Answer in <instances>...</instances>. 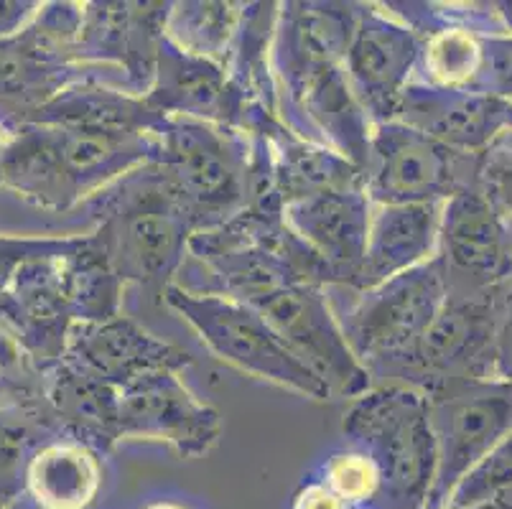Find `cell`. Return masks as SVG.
<instances>
[{
    "label": "cell",
    "instance_id": "cell-29",
    "mask_svg": "<svg viewBox=\"0 0 512 509\" xmlns=\"http://www.w3.org/2000/svg\"><path fill=\"white\" fill-rule=\"evenodd\" d=\"M64 273L77 324H100L123 314L125 283L92 232L82 235L79 245L69 252Z\"/></svg>",
    "mask_w": 512,
    "mask_h": 509
},
{
    "label": "cell",
    "instance_id": "cell-37",
    "mask_svg": "<svg viewBox=\"0 0 512 509\" xmlns=\"http://www.w3.org/2000/svg\"><path fill=\"white\" fill-rule=\"evenodd\" d=\"M352 504L344 502L342 497L332 492L327 484L316 479V482H309L299 494H296V502H293V509H349Z\"/></svg>",
    "mask_w": 512,
    "mask_h": 509
},
{
    "label": "cell",
    "instance_id": "cell-30",
    "mask_svg": "<svg viewBox=\"0 0 512 509\" xmlns=\"http://www.w3.org/2000/svg\"><path fill=\"white\" fill-rule=\"evenodd\" d=\"M0 413L39 415L57 433L46 400V370L6 324H0Z\"/></svg>",
    "mask_w": 512,
    "mask_h": 509
},
{
    "label": "cell",
    "instance_id": "cell-7",
    "mask_svg": "<svg viewBox=\"0 0 512 509\" xmlns=\"http://www.w3.org/2000/svg\"><path fill=\"white\" fill-rule=\"evenodd\" d=\"M161 301L197 331L209 352L220 362L250 377L291 390L301 398L321 403L332 400V392L314 372L286 347L268 321L245 303L217 291L171 283Z\"/></svg>",
    "mask_w": 512,
    "mask_h": 509
},
{
    "label": "cell",
    "instance_id": "cell-21",
    "mask_svg": "<svg viewBox=\"0 0 512 509\" xmlns=\"http://www.w3.org/2000/svg\"><path fill=\"white\" fill-rule=\"evenodd\" d=\"M143 100L161 118L204 120L240 133L250 107H255L237 97L220 64L184 54L166 36L158 49L153 82Z\"/></svg>",
    "mask_w": 512,
    "mask_h": 509
},
{
    "label": "cell",
    "instance_id": "cell-24",
    "mask_svg": "<svg viewBox=\"0 0 512 509\" xmlns=\"http://www.w3.org/2000/svg\"><path fill=\"white\" fill-rule=\"evenodd\" d=\"M100 487V451L74 438L41 441L23 471V492L39 509H87Z\"/></svg>",
    "mask_w": 512,
    "mask_h": 509
},
{
    "label": "cell",
    "instance_id": "cell-19",
    "mask_svg": "<svg viewBox=\"0 0 512 509\" xmlns=\"http://www.w3.org/2000/svg\"><path fill=\"white\" fill-rule=\"evenodd\" d=\"M59 362L120 390L151 372L186 370L192 357L120 314L100 324H74Z\"/></svg>",
    "mask_w": 512,
    "mask_h": 509
},
{
    "label": "cell",
    "instance_id": "cell-8",
    "mask_svg": "<svg viewBox=\"0 0 512 509\" xmlns=\"http://www.w3.org/2000/svg\"><path fill=\"white\" fill-rule=\"evenodd\" d=\"M82 3H41L18 34L0 41V138L8 140L39 118L64 90L92 74L74 59Z\"/></svg>",
    "mask_w": 512,
    "mask_h": 509
},
{
    "label": "cell",
    "instance_id": "cell-3",
    "mask_svg": "<svg viewBox=\"0 0 512 509\" xmlns=\"http://www.w3.org/2000/svg\"><path fill=\"white\" fill-rule=\"evenodd\" d=\"M82 207L97 222L107 260L125 286L161 298L189 255L194 224L179 191L158 163H143L97 191Z\"/></svg>",
    "mask_w": 512,
    "mask_h": 509
},
{
    "label": "cell",
    "instance_id": "cell-26",
    "mask_svg": "<svg viewBox=\"0 0 512 509\" xmlns=\"http://www.w3.org/2000/svg\"><path fill=\"white\" fill-rule=\"evenodd\" d=\"M161 120L164 118L153 112L141 95H133L123 84L107 82L102 74H92L46 105L34 123L74 125L110 133H153Z\"/></svg>",
    "mask_w": 512,
    "mask_h": 509
},
{
    "label": "cell",
    "instance_id": "cell-4",
    "mask_svg": "<svg viewBox=\"0 0 512 509\" xmlns=\"http://www.w3.org/2000/svg\"><path fill=\"white\" fill-rule=\"evenodd\" d=\"M347 446L370 456L380 471L375 504L411 509L428 502L436 476V443L428 398L416 387L372 385L349 400L342 418Z\"/></svg>",
    "mask_w": 512,
    "mask_h": 509
},
{
    "label": "cell",
    "instance_id": "cell-9",
    "mask_svg": "<svg viewBox=\"0 0 512 509\" xmlns=\"http://www.w3.org/2000/svg\"><path fill=\"white\" fill-rule=\"evenodd\" d=\"M479 189V153H459L400 120L372 125L362 191L372 207L444 204Z\"/></svg>",
    "mask_w": 512,
    "mask_h": 509
},
{
    "label": "cell",
    "instance_id": "cell-42",
    "mask_svg": "<svg viewBox=\"0 0 512 509\" xmlns=\"http://www.w3.org/2000/svg\"><path fill=\"white\" fill-rule=\"evenodd\" d=\"M0 509H3V507H0Z\"/></svg>",
    "mask_w": 512,
    "mask_h": 509
},
{
    "label": "cell",
    "instance_id": "cell-10",
    "mask_svg": "<svg viewBox=\"0 0 512 509\" xmlns=\"http://www.w3.org/2000/svg\"><path fill=\"white\" fill-rule=\"evenodd\" d=\"M242 133L250 138L248 209L283 214L286 204L324 191L362 189L360 166L296 135L276 112L253 107Z\"/></svg>",
    "mask_w": 512,
    "mask_h": 509
},
{
    "label": "cell",
    "instance_id": "cell-17",
    "mask_svg": "<svg viewBox=\"0 0 512 509\" xmlns=\"http://www.w3.org/2000/svg\"><path fill=\"white\" fill-rule=\"evenodd\" d=\"M181 372H151L118 390L120 441L166 443L181 459L212 451L222 418L181 380Z\"/></svg>",
    "mask_w": 512,
    "mask_h": 509
},
{
    "label": "cell",
    "instance_id": "cell-28",
    "mask_svg": "<svg viewBox=\"0 0 512 509\" xmlns=\"http://www.w3.org/2000/svg\"><path fill=\"white\" fill-rule=\"evenodd\" d=\"M242 6L232 0H171L164 36L184 54L227 67Z\"/></svg>",
    "mask_w": 512,
    "mask_h": 509
},
{
    "label": "cell",
    "instance_id": "cell-13",
    "mask_svg": "<svg viewBox=\"0 0 512 509\" xmlns=\"http://www.w3.org/2000/svg\"><path fill=\"white\" fill-rule=\"evenodd\" d=\"M434 258L449 293L500 301L512 288V217L479 189L459 191L441 204Z\"/></svg>",
    "mask_w": 512,
    "mask_h": 509
},
{
    "label": "cell",
    "instance_id": "cell-25",
    "mask_svg": "<svg viewBox=\"0 0 512 509\" xmlns=\"http://www.w3.org/2000/svg\"><path fill=\"white\" fill-rule=\"evenodd\" d=\"M46 400L57 433L105 454L120 443L118 390L64 362L46 367Z\"/></svg>",
    "mask_w": 512,
    "mask_h": 509
},
{
    "label": "cell",
    "instance_id": "cell-31",
    "mask_svg": "<svg viewBox=\"0 0 512 509\" xmlns=\"http://www.w3.org/2000/svg\"><path fill=\"white\" fill-rule=\"evenodd\" d=\"M54 428L31 413H0V507L23 492V471L41 441L54 438Z\"/></svg>",
    "mask_w": 512,
    "mask_h": 509
},
{
    "label": "cell",
    "instance_id": "cell-27",
    "mask_svg": "<svg viewBox=\"0 0 512 509\" xmlns=\"http://www.w3.org/2000/svg\"><path fill=\"white\" fill-rule=\"evenodd\" d=\"M278 3H245L240 28L227 59V79L245 105L276 112V82L271 69L273 34H276Z\"/></svg>",
    "mask_w": 512,
    "mask_h": 509
},
{
    "label": "cell",
    "instance_id": "cell-38",
    "mask_svg": "<svg viewBox=\"0 0 512 509\" xmlns=\"http://www.w3.org/2000/svg\"><path fill=\"white\" fill-rule=\"evenodd\" d=\"M495 11L500 16L502 26H505L507 34L512 36V3H495Z\"/></svg>",
    "mask_w": 512,
    "mask_h": 509
},
{
    "label": "cell",
    "instance_id": "cell-6",
    "mask_svg": "<svg viewBox=\"0 0 512 509\" xmlns=\"http://www.w3.org/2000/svg\"><path fill=\"white\" fill-rule=\"evenodd\" d=\"M153 163L179 191L194 232L230 222L250 204V138L225 125L164 118Z\"/></svg>",
    "mask_w": 512,
    "mask_h": 509
},
{
    "label": "cell",
    "instance_id": "cell-35",
    "mask_svg": "<svg viewBox=\"0 0 512 509\" xmlns=\"http://www.w3.org/2000/svg\"><path fill=\"white\" fill-rule=\"evenodd\" d=\"M492 377L512 382V288L502 296L492 344Z\"/></svg>",
    "mask_w": 512,
    "mask_h": 509
},
{
    "label": "cell",
    "instance_id": "cell-22",
    "mask_svg": "<svg viewBox=\"0 0 512 509\" xmlns=\"http://www.w3.org/2000/svg\"><path fill=\"white\" fill-rule=\"evenodd\" d=\"M510 102L446 90L413 79L398 102L395 120L421 130L459 153H482L507 128Z\"/></svg>",
    "mask_w": 512,
    "mask_h": 509
},
{
    "label": "cell",
    "instance_id": "cell-23",
    "mask_svg": "<svg viewBox=\"0 0 512 509\" xmlns=\"http://www.w3.org/2000/svg\"><path fill=\"white\" fill-rule=\"evenodd\" d=\"M441 204H390L372 207L365 255L349 293L380 286L436 255Z\"/></svg>",
    "mask_w": 512,
    "mask_h": 509
},
{
    "label": "cell",
    "instance_id": "cell-32",
    "mask_svg": "<svg viewBox=\"0 0 512 509\" xmlns=\"http://www.w3.org/2000/svg\"><path fill=\"white\" fill-rule=\"evenodd\" d=\"M446 502L451 509H512V433L456 484Z\"/></svg>",
    "mask_w": 512,
    "mask_h": 509
},
{
    "label": "cell",
    "instance_id": "cell-11",
    "mask_svg": "<svg viewBox=\"0 0 512 509\" xmlns=\"http://www.w3.org/2000/svg\"><path fill=\"white\" fill-rule=\"evenodd\" d=\"M258 311L301 362L329 387L332 398L355 400L372 387L349 349L329 288L281 283L240 301Z\"/></svg>",
    "mask_w": 512,
    "mask_h": 509
},
{
    "label": "cell",
    "instance_id": "cell-12",
    "mask_svg": "<svg viewBox=\"0 0 512 509\" xmlns=\"http://www.w3.org/2000/svg\"><path fill=\"white\" fill-rule=\"evenodd\" d=\"M426 398L436 443V476L428 499L441 504L512 433V382H454Z\"/></svg>",
    "mask_w": 512,
    "mask_h": 509
},
{
    "label": "cell",
    "instance_id": "cell-15",
    "mask_svg": "<svg viewBox=\"0 0 512 509\" xmlns=\"http://www.w3.org/2000/svg\"><path fill=\"white\" fill-rule=\"evenodd\" d=\"M171 0H87L79 13L74 59L87 69H118L125 90L146 95L156 72Z\"/></svg>",
    "mask_w": 512,
    "mask_h": 509
},
{
    "label": "cell",
    "instance_id": "cell-36",
    "mask_svg": "<svg viewBox=\"0 0 512 509\" xmlns=\"http://www.w3.org/2000/svg\"><path fill=\"white\" fill-rule=\"evenodd\" d=\"M39 8V0H0V41L29 26Z\"/></svg>",
    "mask_w": 512,
    "mask_h": 509
},
{
    "label": "cell",
    "instance_id": "cell-14",
    "mask_svg": "<svg viewBox=\"0 0 512 509\" xmlns=\"http://www.w3.org/2000/svg\"><path fill=\"white\" fill-rule=\"evenodd\" d=\"M418 49L416 31L383 3H357L344 74L370 128L395 120L400 97L416 77Z\"/></svg>",
    "mask_w": 512,
    "mask_h": 509
},
{
    "label": "cell",
    "instance_id": "cell-33",
    "mask_svg": "<svg viewBox=\"0 0 512 509\" xmlns=\"http://www.w3.org/2000/svg\"><path fill=\"white\" fill-rule=\"evenodd\" d=\"M321 482L347 504H370L380 494V471L372 464L370 456L352 446L324 461Z\"/></svg>",
    "mask_w": 512,
    "mask_h": 509
},
{
    "label": "cell",
    "instance_id": "cell-39",
    "mask_svg": "<svg viewBox=\"0 0 512 509\" xmlns=\"http://www.w3.org/2000/svg\"><path fill=\"white\" fill-rule=\"evenodd\" d=\"M146 509H184V507H181V504H171V502H156Z\"/></svg>",
    "mask_w": 512,
    "mask_h": 509
},
{
    "label": "cell",
    "instance_id": "cell-20",
    "mask_svg": "<svg viewBox=\"0 0 512 509\" xmlns=\"http://www.w3.org/2000/svg\"><path fill=\"white\" fill-rule=\"evenodd\" d=\"M372 204L362 189H339L283 207V224L327 270L329 288L352 286L370 232Z\"/></svg>",
    "mask_w": 512,
    "mask_h": 509
},
{
    "label": "cell",
    "instance_id": "cell-5",
    "mask_svg": "<svg viewBox=\"0 0 512 509\" xmlns=\"http://www.w3.org/2000/svg\"><path fill=\"white\" fill-rule=\"evenodd\" d=\"M446 301V278L436 258L355 293L337 311L349 349L372 385H403L423 334Z\"/></svg>",
    "mask_w": 512,
    "mask_h": 509
},
{
    "label": "cell",
    "instance_id": "cell-41",
    "mask_svg": "<svg viewBox=\"0 0 512 509\" xmlns=\"http://www.w3.org/2000/svg\"><path fill=\"white\" fill-rule=\"evenodd\" d=\"M3 143H6V140H3V138H0V153H3Z\"/></svg>",
    "mask_w": 512,
    "mask_h": 509
},
{
    "label": "cell",
    "instance_id": "cell-34",
    "mask_svg": "<svg viewBox=\"0 0 512 509\" xmlns=\"http://www.w3.org/2000/svg\"><path fill=\"white\" fill-rule=\"evenodd\" d=\"M79 235L67 237H21L0 235V298L23 263L67 252Z\"/></svg>",
    "mask_w": 512,
    "mask_h": 509
},
{
    "label": "cell",
    "instance_id": "cell-18",
    "mask_svg": "<svg viewBox=\"0 0 512 509\" xmlns=\"http://www.w3.org/2000/svg\"><path fill=\"white\" fill-rule=\"evenodd\" d=\"M79 240L82 235L67 252L23 263L0 298V324H6L18 336V342L29 349L44 370L62 359L69 331L77 324L69 301L64 260Z\"/></svg>",
    "mask_w": 512,
    "mask_h": 509
},
{
    "label": "cell",
    "instance_id": "cell-40",
    "mask_svg": "<svg viewBox=\"0 0 512 509\" xmlns=\"http://www.w3.org/2000/svg\"><path fill=\"white\" fill-rule=\"evenodd\" d=\"M507 128H512V102H510V112H507Z\"/></svg>",
    "mask_w": 512,
    "mask_h": 509
},
{
    "label": "cell",
    "instance_id": "cell-2",
    "mask_svg": "<svg viewBox=\"0 0 512 509\" xmlns=\"http://www.w3.org/2000/svg\"><path fill=\"white\" fill-rule=\"evenodd\" d=\"M153 133H110L74 125H26L3 143L0 186L44 212L62 214L133 168L156 158Z\"/></svg>",
    "mask_w": 512,
    "mask_h": 509
},
{
    "label": "cell",
    "instance_id": "cell-1",
    "mask_svg": "<svg viewBox=\"0 0 512 509\" xmlns=\"http://www.w3.org/2000/svg\"><path fill=\"white\" fill-rule=\"evenodd\" d=\"M355 16L357 3L342 0L278 3L271 69L281 123L365 168L370 123L344 74Z\"/></svg>",
    "mask_w": 512,
    "mask_h": 509
},
{
    "label": "cell",
    "instance_id": "cell-16",
    "mask_svg": "<svg viewBox=\"0 0 512 509\" xmlns=\"http://www.w3.org/2000/svg\"><path fill=\"white\" fill-rule=\"evenodd\" d=\"M500 301L446 291L444 306L423 334L403 385L431 395L454 382L495 380L492 344Z\"/></svg>",
    "mask_w": 512,
    "mask_h": 509
}]
</instances>
